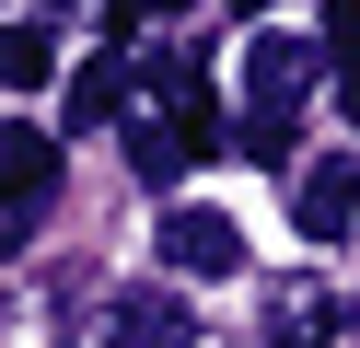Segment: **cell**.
I'll use <instances>...</instances> for the list:
<instances>
[{"mask_svg": "<svg viewBox=\"0 0 360 348\" xmlns=\"http://www.w3.org/2000/svg\"><path fill=\"white\" fill-rule=\"evenodd\" d=\"M58 198V139L24 128V116H0V244H24V221Z\"/></svg>", "mask_w": 360, "mask_h": 348, "instance_id": "1", "label": "cell"}, {"mask_svg": "<svg viewBox=\"0 0 360 348\" xmlns=\"http://www.w3.org/2000/svg\"><path fill=\"white\" fill-rule=\"evenodd\" d=\"M314 46L302 35H279V23H256L244 35V116H302V93H314Z\"/></svg>", "mask_w": 360, "mask_h": 348, "instance_id": "2", "label": "cell"}, {"mask_svg": "<svg viewBox=\"0 0 360 348\" xmlns=\"http://www.w3.org/2000/svg\"><path fill=\"white\" fill-rule=\"evenodd\" d=\"M290 221H302L314 244H349V221H360V151L302 162V186H290Z\"/></svg>", "mask_w": 360, "mask_h": 348, "instance_id": "3", "label": "cell"}, {"mask_svg": "<svg viewBox=\"0 0 360 348\" xmlns=\"http://www.w3.org/2000/svg\"><path fill=\"white\" fill-rule=\"evenodd\" d=\"M163 267H174V278H233V267H244L233 209H163Z\"/></svg>", "mask_w": 360, "mask_h": 348, "instance_id": "4", "label": "cell"}, {"mask_svg": "<svg viewBox=\"0 0 360 348\" xmlns=\"http://www.w3.org/2000/svg\"><path fill=\"white\" fill-rule=\"evenodd\" d=\"M186 337H198V314L174 290H117L94 314V348H186Z\"/></svg>", "mask_w": 360, "mask_h": 348, "instance_id": "5", "label": "cell"}, {"mask_svg": "<svg viewBox=\"0 0 360 348\" xmlns=\"http://www.w3.org/2000/svg\"><path fill=\"white\" fill-rule=\"evenodd\" d=\"M326 325H337V302L314 290V278H279V290H267V337L279 348H326Z\"/></svg>", "mask_w": 360, "mask_h": 348, "instance_id": "6", "label": "cell"}, {"mask_svg": "<svg viewBox=\"0 0 360 348\" xmlns=\"http://www.w3.org/2000/svg\"><path fill=\"white\" fill-rule=\"evenodd\" d=\"M58 82V35L47 23H0V93H47Z\"/></svg>", "mask_w": 360, "mask_h": 348, "instance_id": "7", "label": "cell"}, {"mask_svg": "<svg viewBox=\"0 0 360 348\" xmlns=\"http://www.w3.org/2000/svg\"><path fill=\"white\" fill-rule=\"evenodd\" d=\"M128 162H140V186H174V174H186V128H174V116H140V128H128Z\"/></svg>", "mask_w": 360, "mask_h": 348, "instance_id": "8", "label": "cell"}, {"mask_svg": "<svg viewBox=\"0 0 360 348\" xmlns=\"http://www.w3.org/2000/svg\"><path fill=\"white\" fill-rule=\"evenodd\" d=\"M117 105H128V58H82L70 70V128H105Z\"/></svg>", "mask_w": 360, "mask_h": 348, "instance_id": "9", "label": "cell"}, {"mask_svg": "<svg viewBox=\"0 0 360 348\" xmlns=\"http://www.w3.org/2000/svg\"><path fill=\"white\" fill-rule=\"evenodd\" d=\"M326 46H337V82H349V116H360V0H326Z\"/></svg>", "mask_w": 360, "mask_h": 348, "instance_id": "10", "label": "cell"}, {"mask_svg": "<svg viewBox=\"0 0 360 348\" xmlns=\"http://www.w3.org/2000/svg\"><path fill=\"white\" fill-rule=\"evenodd\" d=\"M233 151H244V162H290V116H244Z\"/></svg>", "mask_w": 360, "mask_h": 348, "instance_id": "11", "label": "cell"}, {"mask_svg": "<svg viewBox=\"0 0 360 348\" xmlns=\"http://www.w3.org/2000/svg\"><path fill=\"white\" fill-rule=\"evenodd\" d=\"M47 12H117V0H47Z\"/></svg>", "mask_w": 360, "mask_h": 348, "instance_id": "12", "label": "cell"}]
</instances>
